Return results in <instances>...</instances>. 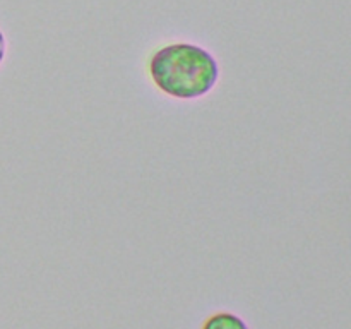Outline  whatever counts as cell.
Segmentation results:
<instances>
[{
  "instance_id": "1",
  "label": "cell",
  "mask_w": 351,
  "mask_h": 329,
  "mask_svg": "<svg viewBox=\"0 0 351 329\" xmlns=\"http://www.w3.org/2000/svg\"><path fill=\"white\" fill-rule=\"evenodd\" d=\"M154 86L177 99H197L216 86L219 67L204 48L192 43H173L160 48L149 60Z\"/></svg>"
},
{
  "instance_id": "3",
  "label": "cell",
  "mask_w": 351,
  "mask_h": 329,
  "mask_svg": "<svg viewBox=\"0 0 351 329\" xmlns=\"http://www.w3.org/2000/svg\"><path fill=\"white\" fill-rule=\"evenodd\" d=\"M3 57H5V38H3L2 31H0V64H2Z\"/></svg>"
},
{
  "instance_id": "2",
  "label": "cell",
  "mask_w": 351,
  "mask_h": 329,
  "mask_svg": "<svg viewBox=\"0 0 351 329\" xmlns=\"http://www.w3.org/2000/svg\"><path fill=\"white\" fill-rule=\"evenodd\" d=\"M202 329H249V328H247V324L239 317V315L232 314V312H218V314L206 319V322L202 324Z\"/></svg>"
}]
</instances>
